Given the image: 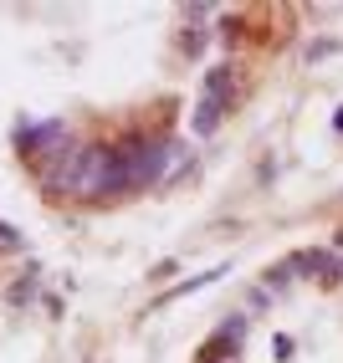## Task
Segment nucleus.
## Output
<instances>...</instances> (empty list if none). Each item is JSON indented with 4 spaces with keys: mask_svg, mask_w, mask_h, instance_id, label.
Masks as SVG:
<instances>
[{
    "mask_svg": "<svg viewBox=\"0 0 343 363\" xmlns=\"http://www.w3.org/2000/svg\"><path fill=\"white\" fill-rule=\"evenodd\" d=\"M72 149V133L67 123H36V128H21V154L26 159H41V164H52L57 154Z\"/></svg>",
    "mask_w": 343,
    "mask_h": 363,
    "instance_id": "1",
    "label": "nucleus"
},
{
    "mask_svg": "<svg viewBox=\"0 0 343 363\" xmlns=\"http://www.w3.org/2000/svg\"><path fill=\"white\" fill-rule=\"evenodd\" d=\"M292 272H317V281H343V261L328 256V251H298L292 256Z\"/></svg>",
    "mask_w": 343,
    "mask_h": 363,
    "instance_id": "2",
    "label": "nucleus"
},
{
    "mask_svg": "<svg viewBox=\"0 0 343 363\" xmlns=\"http://www.w3.org/2000/svg\"><path fill=\"white\" fill-rule=\"evenodd\" d=\"M231 87H236V72H231V67H210V72H205L200 98L215 103V108H226V103H231Z\"/></svg>",
    "mask_w": 343,
    "mask_h": 363,
    "instance_id": "3",
    "label": "nucleus"
},
{
    "mask_svg": "<svg viewBox=\"0 0 343 363\" xmlns=\"http://www.w3.org/2000/svg\"><path fill=\"white\" fill-rule=\"evenodd\" d=\"M220 113H226V108H215V103L200 98V108H195V133H215L220 128Z\"/></svg>",
    "mask_w": 343,
    "mask_h": 363,
    "instance_id": "4",
    "label": "nucleus"
},
{
    "mask_svg": "<svg viewBox=\"0 0 343 363\" xmlns=\"http://www.w3.org/2000/svg\"><path fill=\"white\" fill-rule=\"evenodd\" d=\"M0 240H6V246H16V240H21V235H16V225H6V220H0Z\"/></svg>",
    "mask_w": 343,
    "mask_h": 363,
    "instance_id": "5",
    "label": "nucleus"
},
{
    "mask_svg": "<svg viewBox=\"0 0 343 363\" xmlns=\"http://www.w3.org/2000/svg\"><path fill=\"white\" fill-rule=\"evenodd\" d=\"M333 123H338V128H343V108H338V118H333Z\"/></svg>",
    "mask_w": 343,
    "mask_h": 363,
    "instance_id": "6",
    "label": "nucleus"
}]
</instances>
